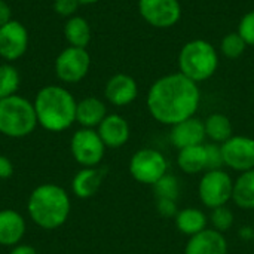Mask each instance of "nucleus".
<instances>
[{
    "mask_svg": "<svg viewBox=\"0 0 254 254\" xmlns=\"http://www.w3.org/2000/svg\"><path fill=\"white\" fill-rule=\"evenodd\" d=\"M201 92L198 83L180 71L156 79L146 98L150 116L162 125H176L195 116L199 109Z\"/></svg>",
    "mask_w": 254,
    "mask_h": 254,
    "instance_id": "1",
    "label": "nucleus"
},
{
    "mask_svg": "<svg viewBox=\"0 0 254 254\" xmlns=\"http://www.w3.org/2000/svg\"><path fill=\"white\" fill-rule=\"evenodd\" d=\"M33 106L37 124L49 132H63L76 122L77 101L63 86H43L36 94Z\"/></svg>",
    "mask_w": 254,
    "mask_h": 254,
    "instance_id": "2",
    "label": "nucleus"
},
{
    "mask_svg": "<svg viewBox=\"0 0 254 254\" xmlns=\"http://www.w3.org/2000/svg\"><path fill=\"white\" fill-rule=\"evenodd\" d=\"M71 210L67 190L55 183H43L30 193L27 211L30 219L45 231H54L63 226Z\"/></svg>",
    "mask_w": 254,
    "mask_h": 254,
    "instance_id": "3",
    "label": "nucleus"
},
{
    "mask_svg": "<svg viewBox=\"0 0 254 254\" xmlns=\"http://www.w3.org/2000/svg\"><path fill=\"white\" fill-rule=\"evenodd\" d=\"M179 71L195 83L208 80L219 68V52L213 43L193 39L185 43L177 57Z\"/></svg>",
    "mask_w": 254,
    "mask_h": 254,
    "instance_id": "4",
    "label": "nucleus"
},
{
    "mask_svg": "<svg viewBox=\"0 0 254 254\" xmlns=\"http://www.w3.org/2000/svg\"><path fill=\"white\" fill-rule=\"evenodd\" d=\"M37 125L34 106L30 100L18 94L0 100V134L22 138L30 135Z\"/></svg>",
    "mask_w": 254,
    "mask_h": 254,
    "instance_id": "5",
    "label": "nucleus"
},
{
    "mask_svg": "<svg viewBox=\"0 0 254 254\" xmlns=\"http://www.w3.org/2000/svg\"><path fill=\"white\" fill-rule=\"evenodd\" d=\"M234 180L225 170H210L205 171L199 180L198 195L201 202L213 210L217 207L228 205L232 199Z\"/></svg>",
    "mask_w": 254,
    "mask_h": 254,
    "instance_id": "6",
    "label": "nucleus"
},
{
    "mask_svg": "<svg viewBox=\"0 0 254 254\" xmlns=\"http://www.w3.org/2000/svg\"><path fill=\"white\" fill-rule=\"evenodd\" d=\"M129 174L131 177L141 183L153 186L161 177L168 171L167 158L156 149L144 147L137 150L129 159Z\"/></svg>",
    "mask_w": 254,
    "mask_h": 254,
    "instance_id": "7",
    "label": "nucleus"
},
{
    "mask_svg": "<svg viewBox=\"0 0 254 254\" xmlns=\"http://www.w3.org/2000/svg\"><path fill=\"white\" fill-rule=\"evenodd\" d=\"M70 152L73 159L85 167H98L106 153V144L98 135L97 129L80 128L70 140Z\"/></svg>",
    "mask_w": 254,
    "mask_h": 254,
    "instance_id": "8",
    "label": "nucleus"
},
{
    "mask_svg": "<svg viewBox=\"0 0 254 254\" xmlns=\"http://www.w3.org/2000/svg\"><path fill=\"white\" fill-rule=\"evenodd\" d=\"M91 55L85 48L68 46L55 60V74L65 83L80 82L89 71Z\"/></svg>",
    "mask_w": 254,
    "mask_h": 254,
    "instance_id": "9",
    "label": "nucleus"
},
{
    "mask_svg": "<svg viewBox=\"0 0 254 254\" xmlns=\"http://www.w3.org/2000/svg\"><path fill=\"white\" fill-rule=\"evenodd\" d=\"M141 18L155 28L174 27L182 18V4L179 0H138Z\"/></svg>",
    "mask_w": 254,
    "mask_h": 254,
    "instance_id": "10",
    "label": "nucleus"
},
{
    "mask_svg": "<svg viewBox=\"0 0 254 254\" xmlns=\"http://www.w3.org/2000/svg\"><path fill=\"white\" fill-rule=\"evenodd\" d=\"M225 167L244 173L254 170V138L247 135H232L222 144Z\"/></svg>",
    "mask_w": 254,
    "mask_h": 254,
    "instance_id": "11",
    "label": "nucleus"
},
{
    "mask_svg": "<svg viewBox=\"0 0 254 254\" xmlns=\"http://www.w3.org/2000/svg\"><path fill=\"white\" fill-rule=\"evenodd\" d=\"M28 48V31L22 22L10 19L0 27V57L6 61L19 60Z\"/></svg>",
    "mask_w": 254,
    "mask_h": 254,
    "instance_id": "12",
    "label": "nucleus"
},
{
    "mask_svg": "<svg viewBox=\"0 0 254 254\" xmlns=\"http://www.w3.org/2000/svg\"><path fill=\"white\" fill-rule=\"evenodd\" d=\"M205 127H204V121H201L199 118H189L185 119L176 125L171 127V132H170V140L173 143L174 147L185 149V147H192V146H199L205 143Z\"/></svg>",
    "mask_w": 254,
    "mask_h": 254,
    "instance_id": "13",
    "label": "nucleus"
},
{
    "mask_svg": "<svg viewBox=\"0 0 254 254\" xmlns=\"http://www.w3.org/2000/svg\"><path fill=\"white\" fill-rule=\"evenodd\" d=\"M104 95L110 104L116 107H125L137 98L138 85L132 76L125 73H118L107 80L104 88Z\"/></svg>",
    "mask_w": 254,
    "mask_h": 254,
    "instance_id": "14",
    "label": "nucleus"
},
{
    "mask_svg": "<svg viewBox=\"0 0 254 254\" xmlns=\"http://www.w3.org/2000/svg\"><path fill=\"white\" fill-rule=\"evenodd\" d=\"M97 132L101 137L106 147L118 149L127 144V141L129 140L131 129L128 121L124 116L112 113L103 119V122L97 128Z\"/></svg>",
    "mask_w": 254,
    "mask_h": 254,
    "instance_id": "15",
    "label": "nucleus"
},
{
    "mask_svg": "<svg viewBox=\"0 0 254 254\" xmlns=\"http://www.w3.org/2000/svg\"><path fill=\"white\" fill-rule=\"evenodd\" d=\"M228 241L216 229H205L189 238L185 254H228Z\"/></svg>",
    "mask_w": 254,
    "mask_h": 254,
    "instance_id": "16",
    "label": "nucleus"
},
{
    "mask_svg": "<svg viewBox=\"0 0 254 254\" xmlns=\"http://www.w3.org/2000/svg\"><path fill=\"white\" fill-rule=\"evenodd\" d=\"M25 235V220L15 210H0V246L15 247Z\"/></svg>",
    "mask_w": 254,
    "mask_h": 254,
    "instance_id": "17",
    "label": "nucleus"
},
{
    "mask_svg": "<svg viewBox=\"0 0 254 254\" xmlns=\"http://www.w3.org/2000/svg\"><path fill=\"white\" fill-rule=\"evenodd\" d=\"M106 171L98 167H85L82 168L71 182L73 193L80 199L92 198L101 188Z\"/></svg>",
    "mask_w": 254,
    "mask_h": 254,
    "instance_id": "18",
    "label": "nucleus"
},
{
    "mask_svg": "<svg viewBox=\"0 0 254 254\" xmlns=\"http://www.w3.org/2000/svg\"><path fill=\"white\" fill-rule=\"evenodd\" d=\"M107 116V107L103 100L97 97H86L77 101L76 106V122L82 128H98L103 119Z\"/></svg>",
    "mask_w": 254,
    "mask_h": 254,
    "instance_id": "19",
    "label": "nucleus"
},
{
    "mask_svg": "<svg viewBox=\"0 0 254 254\" xmlns=\"http://www.w3.org/2000/svg\"><path fill=\"white\" fill-rule=\"evenodd\" d=\"M174 220H176L177 231L189 238L205 231L208 223L205 213L195 207H186L183 210H179Z\"/></svg>",
    "mask_w": 254,
    "mask_h": 254,
    "instance_id": "20",
    "label": "nucleus"
},
{
    "mask_svg": "<svg viewBox=\"0 0 254 254\" xmlns=\"http://www.w3.org/2000/svg\"><path fill=\"white\" fill-rule=\"evenodd\" d=\"M177 165L185 174H199L207 171V156L204 144L179 150Z\"/></svg>",
    "mask_w": 254,
    "mask_h": 254,
    "instance_id": "21",
    "label": "nucleus"
},
{
    "mask_svg": "<svg viewBox=\"0 0 254 254\" xmlns=\"http://www.w3.org/2000/svg\"><path fill=\"white\" fill-rule=\"evenodd\" d=\"M64 36H65V40L70 43V46L86 49V46L89 45L91 37H92L91 25L83 16L74 15L67 19V22L64 25Z\"/></svg>",
    "mask_w": 254,
    "mask_h": 254,
    "instance_id": "22",
    "label": "nucleus"
},
{
    "mask_svg": "<svg viewBox=\"0 0 254 254\" xmlns=\"http://www.w3.org/2000/svg\"><path fill=\"white\" fill-rule=\"evenodd\" d=\"M204 127H205L207 138H210V141L217 143V144H223L234 135V128H232L231 119L226 115L219 113V112L211 113L204 121Z\"/></svg>",
    "mask_w": 254,
    "mask_h": 254,
    "instance_id": "23",
    "label": "nucleus"
},
{
    "mask_svg": "<svg viewBox=\"0 0 254 254\" xmlns=\"http://www.w3.org/2000/svg\"><path fill=\"white\" fill-rule=\"evenodd\" d=\"M232 201L243 210H254V170L241 173L234 182Z\"/></svg>",
    "mask_w": 254,
    "mask_h": 254,
    "instance_id": "24",
    "label": "nucleus"
},
{
    "mask_svg": "<svg viewBox=\"0 0 254 254\" xmlns=\"http://www.w3.org/2000/svg\"><path fill=\"white\" fill-rule=\"evenodd\" d=\"M21 77L12 64H0V100L15 95L19 89Z\"/></svg>",
    "mask_w": 254,
    "mask_h": 254,
    "instance_id": "25",
    "label": "nucleus"
},
{
    "mask_svg": "<svg viewBox=\"0 0 254 254\" xmlns=\"http://www.w3.org/2000/svg\"><path fill=\"white\" fill-rule=\"evenodd\" d=\"M153 193L156 199H173L177 201L180 195V182L174 174H165L153 186Z\"/></svg>",
    "mask_w": 254,
    "mask_h": 254,
    "instance_id": "26",
    "label": "nucleus"
},
{
    "mask_svg": "<svg viewBox=\"0 0 254 254\" xmlns=\"http://www.w3.org/2000/svg\"><path fill=\"white\" fill-rule=\"evenodd\" d=\"M246 49H247V43L238 34V31L228 33L220 42V52L229 60L240 58L246 52Z\"/></svg>",
    "mask_w": 254,
    "mask_h": 254,
    "instance_id": "27",
    "label": "nucleus"
},
{
    "mask_svg": "<svg viewBox=\"0 0 254 254\" xmlns=\"http://www.w3.org/2000/svg\"><path fill=\"white\" fill-rule=\"evenodd\" d=\"M210 222L213 225V229L225 234L226 231H229L234 226V213L228 205L213 208L211 216H210Z\"/></svg>",
    "mask_w": 254,
    "mask_h": 254,
    "instance_id": "28",
    "label": "nucleus"
},
{
    "mask_svg": "<svg viewBox=\"0 0 254 254\" xmlns=\"http://www.w3.org/2000/svg\"><path fill=\"white\" fill-rule=\"evenodd\" d=\"M204 147H205V156H207V171L223 170L225 161H223L222 144L210 141V143H204Z\"/></svg>",
    "mask_w": 254,
    "mask_h": 254,
    "instance_id": "29",
    "label": "nucleus"
},
{
    "mask_svg": "<svg viewBox=\"0 0 254 254\" xmlns=\"http://www.w3.org/2000/svg\"><path fill=\"white\" fill-rule=\"evenodd\" d=\"M237 31L244 39L247 46H254V9L243 15Z\"/></svg>",
    "mask_w": 254,
    "mask_h": 254,
    "instance_id": "30",
    "label": "nucleus"
},
{
    "mask_svg": "<svg viewBox=\"0 0 254 254\" xmlns=\"http://www.w3.org/2000/svg\"><path fill=\"white\" fill-rule=\"evenodd\" d=\"M80 3L77 0H54V10L61 16H74Z\"/></svg>",
    "mask_w": 254,
    "mask_h": 254,
    "instance_id": "31",
    "label": "nucleus"
},
{
    "mask_svg": "<svg viewBox=\"0 0 254 254\" xmlns=\"http://www.w3.org/2000/svg\"><path fill=\"white\" fill-rule=\"evenodd\" d=\"M156 211L162 217H165V219L176 217L177 213H179L177 201H173V199H156Z\"/></svg>",
    "mask_w": 254,
    "mask_h": 254,
    "instance_id": "32",
    "label": "nucleus"
},
{
    "mask_svg": "<svg viewBox=\"0 0 254 254\" xmlns=\"http://www.w3.org/2000/svg\"><path fill=\"white\" fill-rule=\"evenodd\" d=\"M13 174V165L10 159L4 155H0V180H6Z\"/></svg>",
    "mask_w": 254,
    "mask_h": 254,
    "instance_id": "33",
    "label": "nucleus"
},
{
    "mask_svg": "<svg viewBox=\"0 0 254 254\" xmlns=\"http://www.w3.org/2000/svg\"><path fill=\"white\" fill-rule=\"evenodd\" d=\"M10 19H12L10 6L4 0H0V27H3L4 24H7Z\"/></svg>",
    "mask_w": 254,
    "mask_h": 254,
    "instance_id": "34",
    "label": "nucleus"
},
{
    "mask_svg": "<svg viewBox=\"0 0 254 254\" xmlns=\"http://www.w3.org/2000/svg\"><path fill=\"white\" fill-rule=\"evenodd\" d=\"M9 254H37V252H36L31 246L18 244V246L12 247V250H10V253Z\"/></svg>",
    "mask_w": 254,
    "mask_h": 254,
    "instance_id": "35",
    "label": "nucleus"
},
{
    "mask_svg": "<svg viewBox=\"0 0 254 254\" xmlns=\"http://www.w3.org/2000/svg\"><path fill=\"white\" fill-rule=\"evenodd\" d=\"M240 238H243L244 241H253L254 240V228L252 226H243L238 231Z\"/></svg>",
    "mask_w": 254,
    "mask_h": 254,
    "instance_id": "36",
    "label": "nucleus"
},
{
    "mask_svg": "<svg viewBox=\"0 0 254 254\" xmlns=\"http://www.w3.org/2000/svg\"><path fill=\"white\" fill-rule=\"evenodd\" d=\"M80 4H94V3H97L98 0H77Z\"/></svg>",
    "mask_w": 254,
    "mask_h": 254,
    "instance_id": "37",
    "label": "nucleus"
},
{
    "mask_svg": "<svg viewBox=\"0 0 254 254\" xmlns=\"http://www.w3.org/2000/svg\"><path fill=\"white\" fill-rule=\"evenodd\" d=\"M253 243H254V240H253Z\"/></svg>",
    "mask_w": 254,
    "mask_h": 254,
    "instance_id": "38",
    "label": "nucleus"
}]
</instances>
